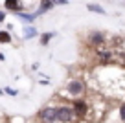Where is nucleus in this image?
<instances>
[{
	"instance_id": "10",
	"label": "nucleus",
	"mask_w": 125,
	"mask_h": 123,
	"mask_svg": "<svg viewBox=\"0 0 125 123\" xmlns=\"http://www.w3.org/2000/svg\"><path fill=\"white\" fill-rule=\"evenodd\" d=\"M17 17H19V19H22L24 22H28V24H31L33 20L37 19L35 13H22V11H19V15H17Z\"/></svg>"
},
{
	"instance_id": "13",
	"label": "nucleus",
	"mask_w": 125,
	"mask_h": 123,
	"mask_svg": "<svg viewBox=\"0 0 125 123\" xmlns=\"http://www.w3.org/2000/svg\"><path fill=\"white\" fill-rule=\"evenodd\" d=\"M0 42L2 44H9L11 42V35L8 31H0Z\"/></svg>"
},
{
	"instance_id": "2",
	"label": "nucleus",
	"mask_w": 125,
	"mask_h": 123,
	"mask_svg": "<svg viewBox=\"0 0 125 123\" xmlns=\"http://www.w3.org/2000/svg\"><path fill=\"white\" fill-rule=\"evenodd\" d=\"M86 41H88L90 46H94V48H101L103 44H105V41H107V35L103 33V31H99V30H94V31H88V35H86Z\"/></svg>"
},
{
	"instance_id": "6",
	"label": "nucleus",
	"mask_w": 125,
	"mask_h": 123,
	"mask_svg": "<svg viewBox=\"0 0 125 123\" xmlns=\"http://www.w3.org/2000/svg\"><path fill=\"white\" fill-rule=\"evenodd\" d=\"M53 6H55V4L52 2V0H41V6H39V9L35 11V15L41 17V15H44L46 11H52V9H53Z\"/></svg>"
},
{
	"instance_id": "1",
	"label": "nucleus",
	"mask_w": 125,
	"mask_h": 123,
	"mask_svg": "<svg viewBox=\"0 0 125 123\" xmlns=\"http://www.w3.org/2000/svg\"><path fill=\"white\" fill-rule=\"evenodd\" d=\"M74 118H77L74 112V108L68 107V105H61V107H57V119L61 123H70L74 121Z\"/></svg>"
},
{
	"instance_id": "8",
	"label": "nucleus",
	"mask_w": 125,
	"mask_h": 123,
	"mask_svg": "<svg viewBox=\"0 0 125 123\" xmlns=\"http://www.w3.org/2000/svg\"><path fill=\"white\" fill-rule=\"evenodd\" d=\"M96 55H98L101 61H109V59H112V51L105 50V48H96Z\"/></svg>"
},
{
	"instance_id": "4",
	"label": "nucleus",
	"mask_w": 125,
	"mask_h": 123,
	"mask_svg": "<svg viewBox=\"0 0 125 123\" xmlns=\"http://www.w3.org/2000/svg\"><path fill=\"white\" fill-rule=\"evenodd\" d=\"M39 118H41V121H42V123H57L59 121V119H57V108H55V107L42 108L41 114H39Z\"/></svg>"
},
{
	"instance_id": "18",
	"label": "nucleus",
	"mask_w": 125,
	"mask_h": 123,
	"mask_svg": "<svg viewBox=\"0 0 125 123\" xmlns=\"http://www.w3.org/2000/svg\"><path fill=\"white\" fill-rule=\"evenodd\" d=\"M2 94H4V90H2V88H0V96H2Z\"/></svg>"
},
{
	"instance_id": "17",
	"label": "nucleus",
	"mask_w": 125,
	"mask_h": 123,
	"mask_svg": "<svg viewBox=\"0 0 125 123\" xmlns=\"http://www.w3.org/2000/svg\"><path fill=\"white\" fill-rule=\"evenodd\" d=\"M4 20H6V13L0 11V22H4Z\"/></svg>"
},
{
	"instance_id": "9",
	"label": "nucleus",
	"mask_w": 125,
	"mask_h": 123,
	"mask_svg": "<svg viewBox=\"0 0 125 123\" xmlns=\"http://www.w3.org/2000/svg\"><path fill=\"white\" fill-rule=\"evenodd\" d=\"M55 35H57L55 31H46V33H42V35H41V44H42V46H48L50 41L55 37Z\"/></svg>"
},
{
	"instance_id": "15",
	"label": "nucleus",
	"mask_w": 125,
	"mask_h": 123,
	"mask_svg": "<svg viewBox=\"0 0 125 123\" xmlns=\"http://www.w3.org/2000/svg\"><path fill=\"white\" fill-rule=\"evenodd\" d=\"M120 119L125 121V103H121V107H120Z\"/></svg>"
},
{
	"instance_id": "12",
	"label": "nucleus",
	"mask_w": 125,
	"mask_h": 123,
	"mask_svg": "<svg viewBox=\"0 0 125 123\" xmlns=\"http://www.w3.org/2000/svg\"><path fill=\"white\" fill-rule=\"evenodd\" d=\"M86 9L88 11H92V13H98V15H105V9L101 8V6H98V4H86Z\"/></svg>"
},
{
	"instance_id": "16",
	"label": "nucleus",
	"mask_w": 125,
	"mask_h": 123,
	"mask_svg": "<svg viewBox=\"0 0 125 123\" xmlns=\"http://www.w3.org/2000/svg\"><path fill=\"white\" fill-rule=\"evenodd\" d=\"M4 92H6V94H9V96H17V94H19V92H17L15 88H9V86H8V88L4 90Z\"/></svg>"
},
{
	"instance_id": "3",
	"label": "nucleus",
	"mask_w": 125,
	"mask_h": 123,
	"mask_svg": "<svg viewBox=\"0 0 125 123\" xmlns=\"http://www.w3.org/2000/svg\"><path fill=\"white\" fill-rule=\"evenodd\" d=\"M85 83H83L81 79H72V81H68V85H66V92L70 94L72 97H77V96H81L83 92H85Z\"/></svg>"
},
{
	"instance_id": "7",
	"label": "nucleus",
	"mask_w": 125,
	"mask_h": 123,
	"mask_svg": "<svg viewBox=\"0 0 125 123\" xmlns=\"http://www.w3.org/2000/svg\"><path fill=\"white\" fill-rule=\"evenodd\" d=\"M4 6L6 9H9V11H22V4H20V0H4Z\"/></svg>"
},
{
	"instance_id": "14",
	"label": "nucleus",
	"mask_w": 125,
	"mask_h": 123,
	"mask_svg": "<svg viewBox=\"0 0 125 123\" xmlns=\"http://www.w3.org/2000/svg\"><path fill=\"white\" fill-rule=\"evenodd\" d=\"M55 6H68L70 4V0H52Z\"/></svg>"
},
{
	"instance_id": "11",
	"label": "nucleus",
	"mask_w": 125,
	"mask_h": 123,
	"mask_svg": "<svg viewBox=\"0 0 125 123\" xmlns=\"http://www.w3.org/2000/svg\"><path fill=\"white\" fill-rule=\"evenodd\" d=\"M37 35H39V31H37L33 26H26L24 28V39H33V37H37Z\"/></svg>"
},
{
	"instance_id": "5",
	"label": "nucleus",
	"mask_w": 125,
	"mask_h": 123,
	"mask_svg": "<svg viewBox=\"0 0 125 123\" xmlns=\"http://www.w3.org/2000/svg\"><path fill=\"white\" fill-rule=\"evenodd\" d=\"M72 108H74L77 118H85L86 112H88V103L83 99H75V101H72Z\"/></svg>"
}]
</instances>
